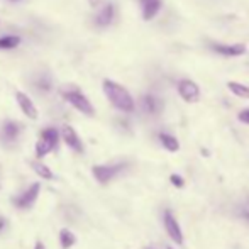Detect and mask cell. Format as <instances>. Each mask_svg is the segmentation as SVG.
Instances as JSON below:
<instances>
[{"mask_svg": "<svg viewBox=\"0 0 249 249\" xmlns=\"http://www.w3.org/2000/svg\"><path fill=\"white\" fill-rule=\"evenodd\" d=\"M178 93L188 104H195V102L200 100V89L197 83L192 82V80H181L178 83Z\"/></svg>", "mask_w": 249, "mask_h": 249, "instance_id": "cell-7", "label": "cell"}, {"mask_svg": "<svg viewBox=\"0 0 249 249\" xmlns=\"http://www.w3.org/2000/svg\"><path fill=\"white\" fill-rule=\"evenodd\" d=\"M59 244L63 249H70L76 244V236L70 229H61L59 231Z\"/></svg>", "mask_w": 249, "mask_h": 249, "instance_id": "cell-17", "label": "cell"}, {"mask_svg": "<svg viewBox=\"0 0 249 249\" xmlns=\"http://www.w3.org/2000/svg\"><path fill=\"white\" fill-rule=\"evenodd\" d=\"M39 192H41V185L39 183H33L29 188H26V190H24L20 195L10 198V202H12V205L16 207V209L27 210V209H31L34 203H36L37 197H39Z\"/></svg>", "mask_w": 249, "mask_h": 249, "instance_id": "cell-5", "label": "cell"}, {"mask_svg": "<svg viewBox=\"0 0 249 249\" xmlns=\"http://www.w3.org/2000/svg\"><path fill=\"white\" fill-rule=\"evenodd\" d=\"M104 93L108 99V102H110L117 110L125 112V114L134 112V108H136L134 99L131 97V93L127 92L125 87L119 85V83L112 82V80H105L104 82Z\"/></svg>", "mask_w": 249, "mask_h": 249, "instance_id": "cell-1", "label": "cell"}, {"mask_svg": "<svg viewBox=\"0 0 249 249\" xmlns=\"http://www.w3.org/2000/svg\"><path fill=\"white\" fill-rule=\"evenodd\" d=\"M34 249H46V246H44L43 241H36V244H34Z\"/></svg>", "mask_w": 249, "mask_h": 249, "instance_id": "cell-24", "label": "cell"}, {"mask_svg": "<svg viewBox=\"0 0 249 249\" xmlns=\"http://www.w3.org/2000/svg\"><path fill=\"white\" fill-rule=\"evenodd\" d=\"M16 100H17V104H19L20 110H22V114L26 115V117H29L31 121H36V119L39 117L37 107L34 105V102L29 99V95H26L24 92L17 90V92H16Z\"/></svg>", "mask_w": 249, "mask_h": 249, "instance_id": "cell-10", "label": "cell"}, {"mask_svg": "<svg viewBox=\"0 0 249 249\" xmlns=\"http://www.w3.org/2000/svg\"><path fill=\"white\" fill-rule=\"evenodd\" d=\"M125 168V163H117V164H95L92 168V175L100 185H107L108 181H112L122 170Z\"/></svg>", "mask_w": 249, "mask_h": 249, "instance_id": "cell-4", "label": "cell"}, {"mask_svg": "<svg viewBox=\"0 0 249 249\" xmlns=\"http://www.w3.org/2000/svg\"><path fill=\"white\" fill-rule=\"evenodd\" d=\"M160 141H161V144H163V148L166 151H170V153H177V151L180 149V142H178V139L175 138V136H171V134L161 132Z\"/></svg>", "mask_w": 249, "mask_h": 249, "instance_id": "cell-16", "label": "cell"}, {"mask_svg": "<svg viewBox=\"0 0 249 249\" xmlns=\"http://www.w3.org/2000/svg\"><path fill=\"white\" fill-rule=\"evenodd\" d=\"M20 44L19 36H2L0 37V50H14Z\"/></svg>", "mask_w": 249, "mask_h": 249, "instance_id": "cell-20", "label": "cell"}, {"mask_svg": "<svg viewBox=\"0 0 249 249\" xmlns=\"http://www.w3.org/2000/svg\"><path fill=\"white\" fill-rule=\"evenodd\" d=\"M229 90L234 93V95L241 97V99H249V87L243 85V83H237V82H229L227 83Z\"/></svg>", "mask_w": 249, "mask_h": 249, "instance_id": "cell-18", "label": "cell"}, {"mask_svg": "<svg viewBox=\"0 0 249 249\" xmlns=\"http://www.w3.org/2000/svg\"><path fill=\"white\" fill-rule=\"evenodd\" d=\"M5 226H7V219L3 215H0V232L5 229Z\"/></svg>", "mask_w": 249, "mask_h": 249, "instance_id": "cell-23", "label": "cell"}, {"mask_svg": "<svg viewBox=\"0 0 249 249\" xmlns=\"http://www.w3.org/2000/svg\"><path fill=\"white\" fill-rule=\"evenodd\" d=\"M212 50L217 53V54L222 56H241L246 53V46L244 44H212Z\"/></svg>", "mask_w": 249, "mask_h": 249, "instance_id": "cell-13", "label": "cell"}, {"mask_svg": "<svg viewBox=\"0 0 249 249\" xmlns=\"http://www.w3.org/2000/svg\"><path fill=\"white\" fill-rule=\"evenodd\" d=\"M61 138H63V141H65V144L68 146L70 149L75 151V153H78V154L85 153V146H83L82 139H80V136L76 134V131L71 125H63Z\"/></svg>", "mask_w": 249, "mask_h": 249, "instance_id": "cell-6", "label": "cell"}, {"mask_svg": "<svg viewBox=\"0 0 249 249\" xmlns=\"http://www.w3.org/2000/svg\"><path fill=\"white\" fill-rule=\"evenodd\" d=\"M164 229H166L168 236L171 237V241L177 244H183V234H181L180 224L175 219V215L171 213V210L164 212Z\"/></svg>", "mask_w": 249, "mask_h": 249, "instance_id": "cell-9", "label": "cell"}, {"mask_svg": "<svg viewBox=\"0 0 249 249\" xmlns=\"http://www.w3.org/2000/svg\"><path fill=\"white\" fill-rule=\"evenodd\" d=\"M142 10V19L144 20H153L158 16V12L161 10L163 0H139Z\"/></svg>", "mask_w": 249, "mask_h": 249, "instance_id": "cell-12", "label": "cell"}, {"mask_svg": "<svg viewBox=\"0 0 249 249\" xmlns=\"http://www.w3.org/2000/svg\"><path fill=\"white\" fill-rule=\"evenodd\" d=\"M20 131H22V125L17 121H5L0 127V138L5 144H12L19 139Z\"/></svg>", "mask_w": 249, "mask_h": 249, "instance_id": "cell-8", "label": "cell"}, {"mask_svg": "<svg viewBox=\"0 0 249 249\" xmlns=\"http://www.w3.org/2000/svg\"><path fill=\"white\" fill-rule=\"evenodd\" d=\"M237 119H239L243 124H248L249 125V108H244V110L239 112V115H237Z\"/></svg>", "mask_w": 249, "mask_h": 249, "instance_id": "cell-22", "label": "cell"}, {"mask_svg": "<svg viewBox=\"0 0 249 249\" xmlns=\"http://www.w3.org/2000/svg\"><path fill=\"white\" fill-rule=\"evenodd\" d=\"M166 249H173V248H166Z\"/></svg>", "mask_w": 249, "mask_h": 249, "instance_id": "cell-26", "label": "cell"}, {"mask_svg": "<svg viewBox=\"0 0 249 249\" xmlns=\"http://www.w3.org/2000/svg\"><path fill=\"white\" fill-rule=\"evenodd\" d=\"M61 93H63V97H65V100L70 102V104L78 112H82L83 115H89V117L95 115V108H93L92 102L87 99L78 89H75V87H66V89H63Z\"/></svg>", "mask_w": 249, "mask_h": 249, "instance_id": "cell-2", "label": "cell"}, {"mask_svg": "<svg viewBox=\"0 0 249 249\" xmlns=\"http://www.w3.org/2000/svg\"><path fill=\"white\" fill-rule=\"evenodd\" d=\"M243 215H244V217H246V219L249 220V212H244V213H243Z\"/></svg>", "mask_w": 249, "mask_h": 249, "instance_id": "cell-25", "label": "cell"}, {"mask_svg": "<svg viewBox=\"0 0 249 249\" xmlns=\"http://www.w3.org/2000/svg\"><path fill=\"white\" fill-rule=\"evenodd\" d=\"M114 17H115V5L112 2H107L99 12H97L95 24L99 27H108L114 22Z\"/></svg>", "mask_w": 249, "mask_h": 249, "instance_id": "cell-11", "label": "cell"}, {"mask_svg": "<svg viewBox=\"0 0 249 249\" xmlns=\"http://www.w3.org/2000/svg\"><path fill=\"white\" fill-rule=\"evenodd\" d=\"M170 181H171V185H175L177 188H181V187L185 185V180L180 177V175H177V173L171 175V177H170Z\"/></svg>", "mask_w": 249, "mask_h": 249, "instance_id": "cell-21", "label": "cell"}, {"mask_svg": "<svg viewBox=\"0 0 249 249\" xmlns=\"http://www.w3.org/2000/svg\"><path fill=\"white\" fill-rule=\"evenodd\" d=\"M141 105H142V110L148 112L151 115H156L161 112L163 108V104H161L160 99H156L154 95H144L141 99Z\"/></svg>", "mask_w": 249, "mask_h": 249, "instance_id": "cell-14", "label": "cell"}, {"mask_svg": "<svg viewBox=\"0 0 249 249\" xmlns=\"http://www.w3.org/2000/svg\"><path fill=\"white\" fill-rule=\"evenodd\" d=\"M31 168H33L34 173L39 178H43V180H53V178H54V173H53L46 164L41 163V161H31Z\"/></svg>", "mask_w": 249, "mask_h": 249, "instance_id": "cell-15", "label": "cell"}, {"mask_svg": "<svg viewBox=\"0 0 249 249\" xmlns=\"http://www.w3.org/2000/svg\"><path fill=\"white\" fill-rule=\"evenodd\" d=\"M34 87H36L39 92L48 93L51 90V87H53V80L48 75H41V76H37V78L34 80Z\"/></svg>", "mask_w": 249, "mask_h": 249, "instance_id": "cell-19", "label": "cell"}, {"mask_svg": "<svg viewBox=\"0 0 249 249\" xmlns=\"http://www.w3.org/2000/svg\"><path fill=\"white\" fill-rule=\"evenodd\" d=\"M58 142H59V132L58 129L54 127H46L43 132H41V138L39 141L36 142V158L37 160H43L44 156L54 151L58 148Z\"/></svg>", "mask_w": 249, "mask_h": 249, "instance_id": "cell-3", "label": "cell"}]
</instances>
